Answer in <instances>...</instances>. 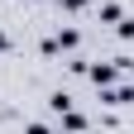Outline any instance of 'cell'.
Instances as JSON below:
<instances>
[{"label": "cell", "mask_w": 134, "mask_h": 134, "mask_svg": "<svg viewBox=\"0 0 134 134\" xmlns=\"http://www.w3.org/2000/svg\"><path fill=\"white\" fill-rule=\"evenodd\" d=\"M91 81H96V86H110L115 72H110V67H91Z\"/></svg>", "instance_id": "6da1fadb"}, {"label": "cell", "mask_w": 134, "mask_h": 134, "mask_svg": "<svg viewBox=\"0 0 134 134\" xmlns=\"http://www.w3.org/2000/svg\"><path fill=\"white\" fill-rule=\"evenodd\" d=\"M62 5H72V10H77V5H86V0H62Z\"/></svg>", "instance_id": "7a4b0ae2"}, {"label": "cell", "mask_w": 134, "mask_h": 134, "mask_svg": "<svg viewBox=\"0 0 134 134\" xmlns=\"http://www.w3.org/2000/svg\"><path fill=\"white\" fill-rule=\"evenodd\" d=\"M5 48H10V43H5V34H0V53H5Z\"/></svg>", "instance_id": "3957f363"}]
</instances>
